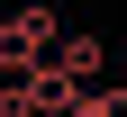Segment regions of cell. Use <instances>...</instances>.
I'll return each instance as SVG.
<instances>
[{
    "label": "cell",
    "mask_w": 127,
    "mask_h": 117,
    "mask_svg": "<svg viewBox=\"0 0 127 117\" xmlns=\"http://www.w3.org/2000/svg\"><path fill=\"white\" fill-rule=\"evenodd\" d=\"M55 9H45V0H27V9H9V18H0V72H36L45 54H55Z\"/></svg>",
    "instance_id": "obj_1"
},
{
    "label": "cell",
    "mask_w": 127,
    "mask_h": 117,
    "mask_svg": "<svg viewBox=\"0 0 127 117\" xmlns=\"http://www.w3.org/2000/svg\"><path fill=\"white\" fill-rule=\"evenodd\" d=\"M55 72H64V81H82V90H91V81L109 72V45L91 36V27H73V36H55Z\"/></svg>",
    "instance_id": "obj_2"
},
{
    "label": "cell",
    "mask_w": 127,
    "mask_h": 117,
    "mask_svg": "<svg viewBox=\"0 0 127 117\" xmlns=\"http://www.w3.org/2000/svg\"><path fill=\"white\" fill-rule=\"evenodd\" d=\"M64 117H127V81H91V90H73Z\"/></svg>",
    "instance_id": "obj_3"
},
{
    "label": "cell",
    "mask_w": 127,
    "mask_h": 117,
    "mask_svg": "<svg viewBox=\"0 0 127 117\" xmlns=\"http://www.w3.org/2000/svg\"><path fill=\"white\" fill-rule=\"evenodd\" d=\"M0 117H45V99H36L27 72H0Z\"/></svg>",
    "instance_id": "obj_4"
}]
</instances>
